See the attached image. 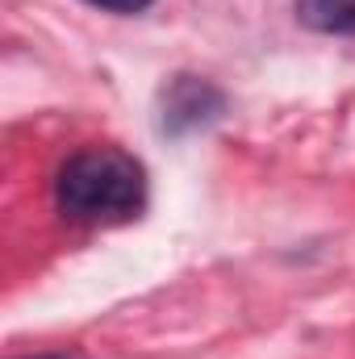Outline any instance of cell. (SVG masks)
<instances>
[{"instance_id": "1", "label": "cell", "mask_w": 355, "mask_h": 359, "mask_svg": "<svg viewBox=\"0 0 355 359\" xmlns=\"http://www.w3.org/2000/svg\"><path fill=\"white\" fill-rule=\"evenodd\" d=\"M55 201L76 222H130L147 205V172L117 147H88L59 168Z\"/></svg>"}, {"instance_id": "2", "label": "cell", "mask_w": 355, "mask_h": 359, "mask_svg": "<svg viewBox=\"0 0 355 359\" xmlns=\"http://www.w3.org/2000/svg\"><path fill=\"white\" fill-rule=\"evenodd\" d=\"M226 109V96L213 88L209 80H196V76H176L172 88L163 92V130L168 134H188V130H201L209 121H217Z\"/></svg>"}, {"instance_id": "3", "label": "cell", "mask_w": 355, "mask_h": 359, "mask_svg": "<svg viewBox=\"0 0 355 359\" xmlns=\"http://www.w3.org/2000/svg\"><path fill=\"white\" fill-rule=\"evenodd\" d=\"M297 17L318 34H355V0H297Z\"/></svg>"}, {"instance_id": "4", "label": "cell", "mask_w": 355, "mask_h": 359, "mask_svg": "<svg viewBox=\"0 0 355 359\" xmlns=\"http://www.w3.org/2000/svg\"><path fill=\"white\" fill-rule=\"evenodd\" d=\"M96 8H105V13H142L147 4H155V0H92Z\"/></svg>"}, {"instance_id": "5", "label": "cell", "mask_w": 355, "mask_h": 359, "mask_svg": "<svg viewBox=\"0 0 355 359\" xmlns=\"http://www.w3.org/2000/svg\"><path fill=\"white\" fill-rule=\"evenodd\" d=\"M29 359H84V355H76V351H46V355H29Z\"/></svg>"}]
</instances>
